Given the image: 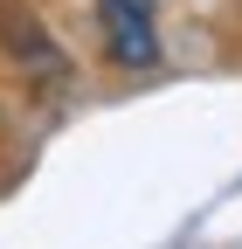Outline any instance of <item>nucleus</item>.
I'll list each match as a JSON object with an SVG mask.
<instances>
[{
  "label": "nucleus",
  "mask_w": 242,
  "mask_h": 249,
  "mask_svg": "<svg viewBox=\"0 0 242 249\" xmlns=\"http://www.w3.org/2000/svg\"><path fill=\"white\" fill-rule=\"evenodd\" d=\"M104 21V49L125 70H153L159 62V35H153V0H97Z\"/></svg>",
  "instance_id": "nucleus-2"
},
{
  "label": "nucleus",
  "mask_w": 242,
  "mask_h": 249,
  "mask_svg": "<svg viewBox=\"0 0 242 249\" xmlns=\"http://www.w3.org/2000/svg\"><path fill=\"white\" fill-rule=\"evenodd\" d=\"M0 55H7L21 76H35V83H63L69 76L63 42L42 28V14L28 7V0H0Z\"/></svg>",
  "instance_id": "nucleus-1"
}]
</instances>
